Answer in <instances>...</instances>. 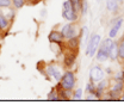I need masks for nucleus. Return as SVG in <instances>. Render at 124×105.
Segmentation results:
<instances>
[{"mask_svg": "<svg viewBox=\"0 0 124 105\" xmlns=\"http://www.w3.org/2000/svg\"><path fill=\"white\" fill-rule=\"evenodd\" d=\"M105 78V73L103 71V68L100 66H94L90 71V81L92 82H99L100 80H103Z\"/></svg>", "mask_w": 124, "mask_h": 105, "instance_id": "nucleus-8", "label": "nucleus"}, {"mask_svg": "<svg viewBox=\"0 0 124 105\" xmlns=\"http://www.w3.org/2000/svg\"><path fill=\"white\" fill-rule=\"evenodd\" d=\"M108 59L110 60H117L118 59V49H117V42L113 41L111 48L108 49Z\"/></svg>", "mask_w": 124, "mask_h": 105, "instance_id": "nucleus-15", "label": "nucleus"}, {"mask_svg": "<svg viewBox=\"0 0 124 105\" xmlns=\"http://www.w3.org/2000/svg\"><path fill=\"white\" fill-rule=\"evenodd\" d=\"M112 43H113V40L110 37L100 42L99 48L95 53V57H97L98 62H105L108 60V49L111 48Z\"/></svg>", "mask_w": 124, "mask_h": 105, "instance_id": "nucleus-2", "label": "nucleus"}, {"mask_svg": "<svg viewBox=\"0 0 124 105\" xmlns=\"http://www.w3.org/2000/svg\"><path fill=\"white\" fill-rule=\"evenodd\" d=\"M82 38V35L81 36H77V37H72V38H68V40H64V43H66V49H69V50H73L75 51L79 44H80V40Z\"/></svg>", "mask_w": 124, "mask_h": 105, "instance_id": "nucleus-11", "label": "nucleus"}, {"mask_svg": "<svg viewBox=\"0 0 124 105\" xmlns=\"http://www.w3.org/2000/svg\"><path fill=\"white\" fill-rule=\"evenodd\" d=\"M48 100H59V87H54L46 96Z\"/></svg>", "mask_w": 124, "mask_h": 105, "instance_id": "nucleus-19", "label": "nucleus"}, {"mask_svg": "<svg viewBox=\"0 0 124 105\" xmlns=\"http://www.w3.org/2000/svg\"><path fill=\"white\" fill-rule=\"evenodd\" d=\"M86 91L93 94V93H94V91H95V86H94V82L90 81V82L87 84V86H86Z\"/></svg>", "mask_w": 124, "mask_h": 105, "instance_id": "nucleus-24", "label": "nucleus"}, {"mask_svg": "<svg viewBox=\"0 0 124 105\" xmlns=\"http://www.w3.org/2000/svg\"><path fill=\"white\" fill-rule=\"evenodd\" d=\"M63 47H64V43L62 44V43H56V42H50V50H51L56 56L63 54V51H64Z\"/></svg>", "mask_w": 124, "mask_h": 105, "instance_id": "nucleus-13", "label": "nucleus"}, {"mask_svg": "<svg viewBox=\"0 0 124 105\" xmlns=\"http://www.w3.org/2000/svg\"><path fill=\"white\" fill-rule=\"evenodd\" d=\"M106 8L111 12L118 11V0H106Z\"/></svg>", "mask_w": 124, "mask_h": 105, "instance_id": "nucleus-16", "label": "nucleus"}, {"mask_svg": "<svg viewBox=\"0 0 124 105\" xmlns=\"http://www.w3.org/2000/svg\"><path fill=\"white\" fill-rule=\"evenodd\" d=\"M59 87H61L62 90L67 91H73L77 84V78H75V73L70 69H67L64 73H62L61 80L59 81Z\"/></svg>", "mask_w": 124, "mask_h": 105, "instance_id": "nucleus-1", "label": "nucleus"}, {"mask_svg": "<svg viewBox=\"0 0 124 105\" xmlns=\"http://www.w3.org/2000/svg\"><path fill=\"white\" fill-rule=\"evenodd\" d=\"M69 1H70L74 11L77 12L78 15H80L81 11H82V0H69Z\"/></svg>", "mask_w": 124, "mask_h": 105, "instance_id": "nucleus-18", "label": "nucleus"}, {"mask_svg": "<svg viewBox=\"0 0 124 105\" xmlns=\"http://www.w3.org/2000/svg\"><path fill=\"white\" fill-rule=\"evenodd\" d=\"M101 42V36L99 33H93L92 36L90 37L88 40V43H87V47H86V55L87 56H94L98 48H99V44Z\"/></svg>", "mask_w": 124, "mask_h": 105, "instance_id": "nucleus-5", "label": "nucleus"}, {"mask_svg": "<svg viewBox=\"0 0 124 105\" xmlns=\"http://www.w3.org/2000/svg\"><path fill=\"white\" fill-rule=\"evenodd\" d=\"M39 1H42V0H32V4H37V2H39Z\"/></svg>", "mask_w": 124, "mask_h": 105, "instance_id": "nucleus-27", "label": "nucleus"}, {"mask_svg": "<svg viewBox=\"0 0 124 105\" xmlns=\"http://www.w3.org/2000/svg\"><path fill=\"white\" fill-rule=\"evenodd\" d=\"M122 25H123V18H122V17L115 19V20L112 22V26H111L110 30H108V37H110V38H115V37L118 35V31L121 30Z\"/></svg>", "mask_w": 124, "mask_h": 105, "instance_id": "nucleus-10", "label": "nucleus"}, {"mask_svg": "<svg viewBox=\"0 0 124 105\" xmlns=\"http://www.w3.org/2000/svg\"><path fill=\"white\" fill-rule=\"evenodd\" d=\"M117 49H118V59L124 61V37L117 42Z\"/></svg>", "mask_w": 124, "mask_h": 105, "instance_id": "nucleus-20", "label": "nucleus"}, {"mask_svg": "<svg viewBox=\"0 0 124 105\" xmlns=\"http://www.w3.org/2000/svg\"><path fill=\"white\" fill-rule=\"evenodd\" d=\"M100 1H101V0H98V2H100Z\"/></svg>", "mask_w": 124, "mask_h": 105, "instance_id": "nucleus-30", "label": "nucleus"}, {"mask_svg": "<svg viewBox=\"0 0 124 105\" xmlns=\"http://www.w3.org/2000/svg\"><path fill=\"white\" fill-rule=\"evenodd\" d=\"M119 99H121L122 102H124V93H122V94H121V97H119Z\"/></svg>", "mask_w": 124, "mask_h": 105, "instance_id": "nucleus-25", "label": "nucleus"}, {"mask_svg": "<svg viewBox=\"0 0 124 105\" xmlns=\"http://www.w3.org/2000/svg\"><path fill=\"white\" fill-rule=\"evenodd\" d=\"M123 90H124V82L122 80H116V82L112 85V87L108 91L110 99H119Z\"/></svg>", "mask_w": 124, "mask_h": 105, "instance_id": "nucleus-7", "label": "nucleus"}, {"mask_svg": "<svg viewBox=\"0 0 124 105\" xmlns=\"http://www.w3.org/2000/svg\"><path fill=\"white\" fill-rule=\"evenodd\" d=\"M75 61H77V54L73 51V50H67L63 55V66L67 68V69H70L74 65H75Z\"/></svg>", "mask_w": 124, "mask_h": 105, "instance_id": "nucleus-9", "label": "nucleus"}, {"mask_svg": "<svg viewBox=\"0 0 124 105\" xmlns=\"http://www.w3.org/2000/svg\"><path fill=\"white\" fill-rule=\"evenodd\" d=\"M11 26V22L7 19V17L4 15V12L0 10V29L1 30H8V28Z\"/></svg>", "mask_w": 124, "mask_h": 105, "instance_id": "nucleus-14", "label": "nucleus"}, {"mask_svg": "<svg viewBox=\"0 0 124 105\" xmlns=\"http://www.w3.org/2000/svg\"><path fill=\"white\" fill-rule=\"evenodd\" d=\"M122 74H123V79H124V72H122Z\"/></svg>", "mask_w": 124, "mask_h": 105, "instance_id": "nucleus-29", "label": "nucleus"}, {"mask_svg": "<svg viewBox=\"0 0 124 105\" xmlns=\"http://www.w3.org/2000/svg\"><path fill=\"white\" fill-rule=\"evenodd\" d=\"M118 1H123V0H118Z\"/></svg>", "mask_w": 124, "mask_h": 105, "instance_id": "nucleus-31", "label": "nucleus"}, {"mask_svg": "<svg viewBox=\"0 0 124 105\" xmlns=\"http://www.w3.org/2000/svg\"><path fill=\"white\" fill-rule=\"evenodd\" d=\"M108 84H110V81H108V80H106V79L104 78L103 80H100V81L98 82V85L95 86V90L98 91V92H100V93H103L104 91L108 89Z\"/></svg>", "mask_w": 124, "mask_h": 105, "instance_id": "nucleus-17", "label": "nucleus"}, {"mask_svg": "<svg viewBox=\"0 0 124 105\" xmlns=\"http://www.w3.org/2000/svg\"><path fill=\"white\" fill-rule=\"evenodd\" d=\"M2 32H4V30H1V29H0V37L2 36Z\"/></svg>", "mask_w": 124, "mask_h": 105, "instance_id": "nucleus-28", "label": "nucleus"}, {"mask_svg": "<svg viewBox=\"0 0 124 105\" xmlns=\"http://www.w3.org/2000/svg\"><path fill=\"white\" fill-rule=\"evenodd\" d=\"M42 73H44L46 79L54 80L56 82H59L61 80V76H62V71L60 68V66H57L55 63H48L44 67Z\"/></svg>", "mask_w": 124, "mask_h": 105, "instance_id": "nucleus-3", "label": "nucleus"}, {"mask_svg": "<svg viewBox=\"0 0 124 105\" xmlns=\"http://www.w3.org/2000/svg\"><path fill=\"white\" fill-rule=\"evenodd\" d=\"M73 99H75V100H79V99H81V97H82V89L81 87H79L77 90H73Z\"/></svg>", "mask_w": 124, "mask_h": 105, "instance_id": "nucleus-22", "label": "nucleus"}, {"mask_svg": "<svg viewBox=\"0 0 124 105\" xmlns=\"http://www.w3.org/2000/svg\"><path fill=\"white\" fill-rule=\"evenodd\" d=\"M48 40L49 42H56V43H64V37L62 35L61 31L59 30H51L48 35Z\"/></svg>", "mask_w": 124, "mask_h": 105, "instance_id": "nucleus-12", "label": "nucleus"}, {"mask_svg": "<svg viewBox=\"0 0 124 105\" xmlns=\"http://www.w3.org/2000/svg\"><path fill=\"white\" fill-rule=\"evenodd\" d=\"M12 6L11 0H0V8H8Z\"/></svg>", "mask_w": 124, "mask_h": 105, "instance_id": "nucleus-23", "label": "nucleus"}, {"mask_svg": "<svg viewBox=\"0 0 124 105\" xmlns=\"http://www.w3.org/2000/svg\"><path fill=\"white\" fill-rule=\"evenodd\" d=\"M61 32L64 37V40L72 38V37H77V36H81L82 35V30L80 29V26L78 25L77 22L74 23H68L66 25H63L61 29Z\"/></svg>", "mask_w": 124, "mask_h": 105, "instance_id": "nucleus-4", "label": "nucleus"}, {"mask_svg": "<svg viewBox=\"0 0 124 105\" xmlns=\"http://www.w3.org/2000/svg\"><path fill=\"white\" fill-rule=\"evenodd\" d=\"M41 15H42V16H44V17H46V10H42V12H41Z\"/></svg>", "mask_w": 124, "mask_h": 105, "instance_id": "nucleus-26", "label": "nucleus"}, {"mask_svg": "<svg viewBox=\"0 0 124 105\" xmlns=\"http://www.w3.org/2000/svg\"><path fill=\"white\" fill-rule=\"evenodd\" d=\"M11 1H12V6L17 10L24 7V5L26 4V0H11Z\"/></svg>", "mask_w": 124, "mask_h": 105, "instance_id": "nucleus-21", "label": "nucleus"}, {"mask_svg": "<svg viewBox=\"0 0 124 105\" xmlns=\"http://www.w3.org/2000/svg\"><path fill=\"white\" fill-rule=\"evenodd\" d=\"M62 17H63L66 20L70 22V23L77 22L78 18H79V15L74 11V8H73V6H72V4H70V1H69V0H66V1L63 2Z\"/></svg>", "mask_w": 124, "mask_h": 105, "instance_id": "nucleus-6", "label": "nucleus"}]
</instances>
